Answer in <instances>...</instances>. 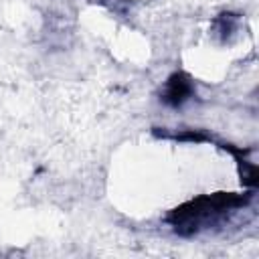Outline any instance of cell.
I'll list each match as a JSON object with an SVG mask.
<instances>
[{
  "label": "cell",
  "instance_id": "obj_1",
  "mask_svg": "<svg viewBox=\"0 0 259 259\" xmlns=\"http://www.w3.org/2000/svg\"><path fill=\"white\" fill-rule=\"evenodd\" d=\"M188 93H190V83L182 75H174L168 83V89H166V101L172 105H178L186 99Z\"/></svg>",
  "mask_w": 259,
  "mask_h": 259
}]
</instances>
